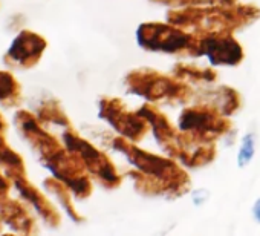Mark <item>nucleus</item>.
I'll return each mask as SVG.
<instances>
[{
	"mask_svg": "<svg viewBox=\"0 0 260 236\" xmlns=\"http://www.w3.org/2000/svg\"><path fill=\"white\" fill-rule=\"evenodd\" d=\"M113 148L121 152L141 173L143 178H149L147 192L153 193V184L156 183L158 193L181 195L190 186L187 173L173 161L161 158L155 154L146 152L134 146L127 138H118L113 141Z\"/></svg>",
	"mask_w": 260,
	"mask_h": 236,
	"instance_id": "f257e3e1",
	"label": "nucleus"
},
{
	"mask_svg": "<svg viewBox=\"0 0 260 236\" xmlns=\"http://www.w3.org/2000/svg\"><path fill=\"white\" fill-rule=\"evenodd\" d=\"M138 45L146 51L175 54L179 51H188L198 54V39L190 33L182 31L173 25L164 23H143L137 29Z\"/></svg>",
	"mask_w": 260,
	"mask_h": 236,
	"instance_id": "f03ea898",
	"label": "nucleus"
},
{
	"mask_svg": "<svg viewBox=\"0 0 260 236\" xmlns=\"http://www.w3.org/2000/svg\"><path fill=\"white\" fill-rule=\"evenodd\" d=\"M61 138H63V144L66 146V149L72 152L74 155H77L83 161L87 172L93 175L95 178H98L101 184L112 189L121 183V176L118 175L115 166L107 158V155L98 151L87 140L80 137L72 128H66Z\"/></svg>",
	"mask_w": 260,
	"mask_h": 236,
	"instance_id": "7ed1b4c3",
	"label": "nucleus"
},
{
	"mask_svg": "<svg viewBox=\"0 0 260 236\" xmlns=\"http://www.w3.org/2000/svg\"><path fill=\"white\" fill-rule=\"evenodd\" d=\"M14 125L17 128V132L37 154L45 167L66 151V146L61 144L52 134H49L43 128V125L32 112L26 109L17 110L14 115Z\"/></svg>",
	"mask_w": 260,
	"mask_h": 236,
	"instance_id": "20e7f679",
	"label": "nucleus"
},
{
	"mask_svg": "<svg viewBox=\"0 0 260 236\" xmlns=\"http://www.w3.org/2000/svg\"><path fill=\"white\" fill-rule=\"evenodd\" d=\"M125 84L128 92L138 94L152 101L161 98H181L188 91L187 86L179 80L158 74L152 69L132 71L125 78Z\"/></svg>",
	"mask_w": 260,
	"mask_h": 236,
	"instance_id": "39448f33",
	"label": "nucleus"
},
{
	"mask_svg": "<svg viewBox=\"0 0 260 236\" xmlns=\"http://www.w3.org/2000/svg\"><path fill=\"white\" fill-rule=\"evenodd\" d=\"M178 126L181 132L193 138L208 141L210 137L225 134L231 123L223 116V113L217 110H213L207 106H194L182 110Z\"/></svg>",
	"mask_w": 260,
	"mask_h": 236,
	"instance_id": "423d86ee",
	"label": "nucleus"
},
{
	"mask_svg": "<svg viewBox=\"0 0 260 236\" xmlns=\"http://www.w3.org/2000/svg\"><path fill=\"white\" fill-rule=\"evenodd\" d=\"M100 116L127 140H141L149 129V122L140 112L125 110L116 98H103L100 101Z\"/></svg>",
	"mask_w": 260,
	"mask_h": 236,
	"instance_id": "0eeeda50",
	"label": "nucleus"
},
{
	"mask_svg": "<svg viewBox=\"0 0 260 236\" xmlns=\"http://www.w3.org/2000/svg\"><path fill=\"white\" fill-rule=\"evenodd\" d=\"M198 54H205L213 66H236L243 60L240 43L228 31H211L198 42Z\"/></svg>",
	"mask_w": 260,
	"mask_h": 236,
	"instance_id": "6e6552de",
	"label": "nucleus"
},
{
	"mask_svg": "<svg viewBox=\"0 0 260 236\" xmlns=\"http://www.w3.org/2000/svg\"><path fill=\"white\" fill-rule=\"evenodd\" d=\"M48 48V40L29 29L20 31L4 55L7 65L17 69H31L39 65Z\"/></svg>",
	"mask_w": 260,
	"mask_h": 236,
	"instance_id": "1a4fd4ad",
	"label": "nucleus"
},
{
	"mask_svg": "<svg viewBox=\"0 0 260 236\" xmlns=\"http://www.w3.org/2000/svg\"><path fill=\"white\" fill-rule=\"evenodd\" d=\"M14 187L20 193V196L34 207V210L40 215V218L49 225V227H58L61 222V215L54 207V204L36 187L31 181H28L26 176H19L13 180Z\"/></svg>",
	"mask_w": 260,
	"mask_h": 236,
	"instance_id": "9d476101",
	"label": "nucleus"
},
{
	"mask_svg": "<svg viewBox=\"0 0 260 236\" xmlns=\"http://www.w3.org/2000/svg\"><path fill=\"white\" fill-rule=\"evenodd\" d=\"M0 216L10 228L16 233L22 234H34L37 233V222L32 216L31 210L25 202L13 198H5L0 201Z\"/></svg>",
	"mask_w": 260,
	"mask_h": 236,
	"instance_id": "9b49d317",
	"label": "nucleus"
},
{
	"mask_svg": "<svg viewBox=\"0 0 260 236\" xmlns=\"http://www.w3.org/2000/svg\"><path fill=\"white\" fill-rule=\"evenodd\" d=\"M0 167L11 180L26 176V164L23 157L8 144L5 132L2 131H0Z\"/></svg>",
	"mask_w": 260,
	"mask_h": 236,
	"instance_id": "f8f14e48",
	"label": "nucleus"
},
{
	"mask_svg": "<svg viewBox=\"0 0 260 236\" xmlns=\"http://www.w3.org/2000/svg\"><path fill=\"white\" fill-rule=\"evenodd\" d=\"M36 116L39 118V122L43 126L45 125H57V126L71 128L69 118L66 116L60 103L54 98L42 100L36 107Z\"/></svg>",
	"mask_w": 260,
	"mask_h": 236,
	"instance_id": "ddd939ff",
	"label": "nucleus"
},
{
	"mask_svg": "<svg viewBox=\"0 0 260 236\" xmlns=\"http://www.w3.org/2000/svg\"><path fill=\"white\" fill-rule=\"evenodd\" d=\"M43 186H45V189L49 193H52L58 199V202L61 204V207L66 210V213L69 215V218L72 221H75V222H81L83 221V216H80L78 212L74 207L72 196H71V189L64 183H61L55 176H49V178H46L43 181Z\"/></svg>",
	"mask_w": 260,
	"mask_h": 236,
	"instance_id": "4468645a",
	"label": "nucleus"
},
{
	"mask_svg": "<svg viewBox=\"0 0 260 236\" xmlns=\"http://www.w3.org/2000/svg\"><path fill=\"white\" fill-rule=\"evenodd\" d=\"M22 101V84L10 71H0V104L16 107Z\"/></svg>",
	"mask_w": 260,
	"mask_h": 236,
	"instance_id": "2eb2a0df",
	"label": "nucleus"
},
{
	"mask_svg": "<svg viewBox=\"0 0 260 236\" xmlns=\"http://www.w3.org/2000/svg\"><path fill=\"white\" fill-rule=\"evenodd\" d=\"M255 146H257V138L254 132H248L243 135L240 146H239V152H237V166L240 169L246 167L252 158L255 157Z\"/></svg>",
	"mask_w": 260,
	"mask_h": 236,
	"instance_id": "dca6fc26",
	"label": "nucleus"
},
{
	"mask_svg": "<svg viewBox=\"0 0 260 236\" xmlns=\"http://www.w3.org/2000/svg\"><path fill=\"white\" fill-rule=\"evenodd\" d=\"M176 72L179 77H190V78H194V80H214L216 74L210 69H198L194 66H178L176 68Z\"/></svg>",
	"mask_w": 260,
	"mask_h": 236,
	"instance_id": "f3484780",
	"label": "nucleus"
},
{
	"mask_svg": "<svg viewBox=\"0 0 260 236\" xmlns=\"http://www.w3.org/2000/svg\"><path fill=\"white\" fill-rule=\"evenodd\" d=\"M5 175L7 173H4L2 167H0V201L8 198L10 190H11V184H13V180L10 176H5Z\"/></svg>",
	"mask_w": 260,
	"mask_h": 236,
	"instance_id": "a211bd4d",
	"label": "nucleus"
},
{
	"mask_svg": "<svg viewBox=\"0 0 260 236\" xmlns=\"http://www.w3.org/2000/svg\"><path fill=\"white\" fill-rule=\"evenodd\" d=\"M208 196H210L208 190H205V189H198V190H194V192H193L191 199H193V204H196V205H202V204L208 199Z\"/></svg>",
	"mask_w": 260,
	"mask_h": 236,
	"instance_id": "6ab92c4d",
	"label": "nucleus"
},
{
	"mask_svg": "<svg viewBox=\"0 0 260 236\" xmlns=\"http://www.w3.org/2000/svg\"><path fill=\"white\" fill-rule=\"evenodd\" d=\"M251 213H252V218L257 224H260V198H257L252 204V209H251Z\"/></svg>",
	"mask_w": 260,
	"mask_h": 236,
	"instance_id": "aec40b11",
	"label": "nucleus"
},
{
	"mask_svg": "<svg viewBox=\"0 0 260 236\" xmlns=\"http://www.w3.org/2000/svg\"><path fill=\"white\" fill-rule=\"evenodd\" d=\"M0 131L2 132H5L7 134V131H8V122L5 120V116L0 113Z\"/></svg>",
	"mask_w": 260,
	"mask_h": 236,
	"instance_id": "412c9836",
	"label": "nucleus"
},
{
	"mask_svg": "<svg viewBox=\"0 0 260 236\" xmlns=\"http://www.w3.org/2000/svg\"><path fill=\"white\" fill-rule=\"evenodd\" d=\"M2 227H4V221H2V216H0V233H2Z\"/></svg>",
	"mask_w": 260,
	"mask_h": 236,
	"instance_id": "4be33fe9",
	"label": "nucleus"
}]
</instances>
